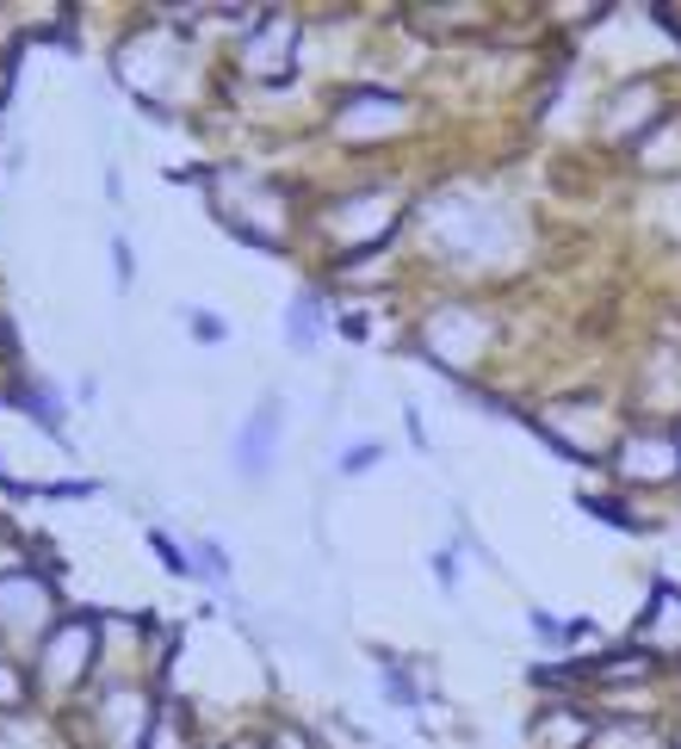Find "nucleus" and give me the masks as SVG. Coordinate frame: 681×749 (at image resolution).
Listing matches in <instances>:
<instances>
[{"label": "nucleus", "mask_w": 681, "mask_h": 749, "mask_svg": "<svg viewBox=\"0 0 681 749\" xmlns=\"http://www.w3.org/2000/svg\"><path fill=\"white\" fill-rule=\"evenodd\" d=\"M632 471L638 477H669V471H681V440H669V446H632Z\"/></svg>", "instance_id": "f257e3e1"}]
</instances>
